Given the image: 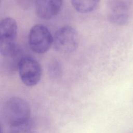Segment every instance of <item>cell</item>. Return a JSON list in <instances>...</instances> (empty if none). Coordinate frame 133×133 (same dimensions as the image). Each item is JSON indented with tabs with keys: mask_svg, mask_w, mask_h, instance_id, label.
Instances as JSON below:
<instances>
[{
	"mask_svg": "<svg viewBox=\"0 0 133 133\" xmlns=\"http://www.w3.org/2000/svg\"><path fill=\"white\" fill-rule=\"evenodd\" d=\"M4 119L10 126L31 118V108L28 102L20 97L9 98L3 108Z\"/></svg>",
	"mask_w": 133,
	"mask_h": 133,
	"instance_id": "6da1fadb",
	"label": "cell"
},
{
	"mask_svg": "<svg viewBox=\"0 0 133 133\" xmlns=\"http://www.w3.org/2000/svg\"><path fill=\"white\" fill-rule=\"evenodd\" d=\"M79 37L77 31L72 26H64L58 29L53 36L52 46L61 54H70L77 48Z\"/></svg>",
	"mask_w": 133,
	"mask_h": 133,
	"instance_id": "7a4b0ae2",
	"label": "cell"
},
{
	"mask_svg": "<svg viewBox=\"0 0 133 133\" xmlns=\"http://www.w3.org/2000/svg\"><path fill=\"white\" fill-rule=\"evenodd\" d=\"M28 42L30 49L36 54L47 52L53 43V36L44 25L37 24L30 30Z\"/></svg>",
	"mask_w": 133,
	"mask_h": 133,
	"instance_id": "3957f363",
	"label": "cell"
},
{
	"mask_svg": "<svg viewBox=\"0 0 133 133\" xmlns=\"http://www.w3.org/2000/svg\"><path fill=\"white\" fill-rule=\"evenodd\" d=\"M18 26L12 18H4L0 22V52L4 57L11 52L17 47L16 38Z\"/></svg>",
	"mask_w": 133,
	"mask_h": 133,
	"instance_id": "277c9868",
	"label": "cell"
},
{
	"mask_svg": "<svg viewBox=\"0 0 133 133\" xmlns=\"http://www.w3.org/2000/svg\"><path fill=\"white\" fill-rule=\"evenodd\" d=\"M18 71L20 79L27 86H34L41 80L42 76L41 65L32 57H23L19 63Z\"/></svg>",
	"mask_w": 133,
	"mask_h": 133,
	"instance_id": "5b68a950",
	"label": "cell"
},
{
	"mask_svg": "<svg viewBox=\"0 0 133 133\" xmlns=\"http://www.w3.org/2000/svg\"><path fill=\"white\" fill-rule=\"evenodd\" d=\"M62 4L63 0H35L36 14L42 19H51L59 14Z\"/></svg>",
	"mask_w": 133,
	"mask_h": 133,
	"instance_id": "8992f818",
	"label": "cell"
},
{
	"mask_svg": "<svg viewBox=\"0 0 133 133\" xmlns=\"http://www.w3.org/2000/svg\"><path fill=\"white\" fill-rule=\"evenodd\" d=\"M108 17L112 23L116 24H125L128 19V10L126 5L120 1L113 2L109 6Z\"/></svg>",
	"mask_w": 133,
	"mask_h": 133,
	"instance_id": "52a82bcc",
	"label": "cell"
},
{
	"mask_svg": "<svg viewBox=\"0 0 133 133\" xmlns=\"http://www.w3.org/2000/svg\"><path fill=\"white\" fill-rule=\"evenodd\" d=\"M4 57V65L9 73H14L18 70L19 63L23 57L21 49L18 46L10 54Z\"/></svg>",
	"mask_w": 133,
	"mask_h": 133,
	"instance_id": "ba28073f",
	"label": "cell"
},
{
	"mask_svg": "<svg viewBox=\"0 0 133 133\" xmlns=\"http://www.w3.org/2000/svg\"><path fill=\"white\" fill-rule=\"evenodd\" d=\"M100 2V0H71V4L78 12L88 14L94 11Z\"/></svg>",
	"mask_w": 133,
	"mask_h": 133,
	"instance_id": "9c48e42d",
	"label": "cell"
},
{
	"mask_svg": "<svg viewBox=\"0 0 133 133\" xmlns=\"http://www.w3.org/2000/svg\"><path fill=\"white\" fill-rule=\"evenodd\" d=\"M36 127L31 118L20 124L10 126V133H36Z\"/></svg>",
	"mask_w": 133,
	"mask_h": 133,
	"instance_id": "30bf717a",
	"label": "cell"
}]
</instances>
